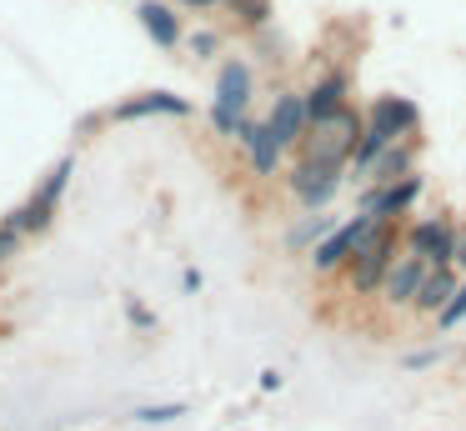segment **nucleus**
I'll return each mask as SVG.
<instances>
[{
    "label": "nucleus",
    "instance_id": "nucleus-1",
    "mask_svg": "<svg viewBox=\"0 0 466 431\" xmlns=\"http://www.w3.org/2000/svg\"><path fill=\"white\" fill-rule=\"evenodd\" d=\"M356 146H361V126H356L351 110H341V116H331V120H321V126L306 130L301 160H326V166H341Z\"/></svg>",
    "mask_w": 466,
    "mask_h": 431
},
{
    "label": "nucleus",
    "instance_id": "nucleus-2",
    "mask_svg": "<svg viewBox=\"0 0 466 431\" xmlns=\"http://www.w3.org/2000/svg\"><path fill=\"white\" fill-rule=\"evenodd\" d=\"M246 100H251V70L241 66V60H226L221 76H216V100H211V120L216 130H226V136H241V110Z\"/></svg>",
    "mask_w": 466,
    "mask_h": 431
},
{
    "label": "nucleus",
    "instance_id": "nucleus-3",
    "mask_svg": "<svg viewBox=\"0 0 466 431\" xmlns=\"http://www.w3.org/2000/svg\"><path fill=\"white\" fill-rule=\"evenodd\" d=\"M66 176H71V160H61V166L41 180V190H35L21 210L5 216V226H11L15 236H21V231H46V226H51V216H56V200H61V190H66Z\"/></svg>",
    "mask_w": 466,
    "mask_h": 431
},
{
    "label": "nucleus",
    "instance_id": "nucleus-4",
    "mask_svg": "<svg viewBox=\"0 0 466 431\" xmlns=\"http://www.w3.org/2000/svg\"><path fill=\"white\" fill-rule=\"evenodd\" d=\"M391 266H396V236H391V226H386L381 236H376L371 246H366L361 256L351 261V286H356V296H371L376 286H386Z\"/></svg>",
    "mask_w": 466,
    "mask_h": 431
},
{
    "label": "nucleus",
    "instance_id": "nucleus-5",
    "mask_svg": "<svg viewBox=\"0 0 466 431\" xmlns=\"http://www.w3.org/2000/svg\"><path fill=\"white\" fill-rule=\"evenodd\" d=\"M411 256H421L431 271H441L446 261H456V231L446 221H416L411 226Z\"/></svg>",
    "mask_w": 466,
    "mask_h": 431
},
{
    "label": "nucleus",
    "instance_id": "nucleus-6",
    "mask_svg": "<svg viewBox=\"0 0 466 431\" xmlns=\"http://www.w3.org/2000/svg\"><path fill=\"white\" fill-rule=\"evenodd\" d=\"M336 186H341V166H326V160H301L291 176L296 200H306V206H326L336 196Z\"/></svg>",
    "mask_w": 466,
    "mask_h": 431
},
{
    "label": "nucleus",
    "instance_id": "nucleus-7",
    "mask_svg": "<svg viewBox=\"0 0 466 431\" xmlns=\"http://www.w3.org/2000/svg\"><path fill=\"white\" fill-rule=\"evenodd\" d=\"M426 276H431V266H426L421 256H396L391 276H386V286H381L386 301H391V306H411V301L421 296Z\"/></svg>",
    "mask_w": 466,
    "mask_h": 431
},
{
    "label": "nucleus",
    "instance_id": "nucleus-8",
    "mask_svg": "<svg viewBox=\"0 0 466 431\" xmlns=\"http://www.w3.org/2000/svg\"><path fill=\"white\" fill-rule=\"evenodd\" d=\"M271 130H276V140H281V150L286 146H296V140H306V130H311V110H306V96H276V106H271Z\"/></svg>",
    "mask_w": 466,
    "mask_h": 431
},
{
    "label": "nucleus",
    "instance_id": "nucleus-9",
    "mask_svg": "<svg viewBox=\"0 0 466 431\" xmlns=\"http://www.w3.org/2000/svg\"><path fill=\"white\" fill-rule=\"evenodd\" d=\"M241 146H246V156H251V166L261 170V176H271L276 160H281V140H276L271 120H246V126H241Z\"/></svg>",
    "mask_w": 466,
    "mask_h": 431
},
{
    "label": "nucleus",
    "instance_id": "nucleus-10",
    "mask_svg": "<svg viewBox=\"0 0 466 431\" xmlns=\"http://www.w3.org/2000/svg\"><path fill=\"white\" fill-rule=\"evenodd\" d=\"M416 196H421V176H406V180H396V186H386V190H371V196H366V210H376L381 221H396Z\"/></svg>",
    "mask_w": 466,
    "mask_h": 431
},
{
    "label": "nucleus",
    "instance_id": "nucleus-11",
    "mask_svg": "<svg viewBox=\"0 0 466 431\" xmlns=\"http://www.w3.org/2000/svg\"><path fill=\"white\" fill-rule=\"evenodd\" d=\"M371 126H381L386 136H406V130H416V106L411 100H401V96H381L371 106Z\"/></svg>",
    "mask_w": 466,
    "mask_h": 431
},
{
    "label": "nucleus",
    "instance_id": "nucleus-12",
    "mask_svg": "<svg viewBox=\"0 0 466 431\" xmlns=\"http://www.w3.org/2000/svg\"><path fill=\"white\" fill-rule=\"evenodd\" d=\"M186 100L181 96H166V90H151V96H136L116 106V120H136V116H186Z\"/></svg>",
    "mask_w": 466,
    "mask_h": 431
},
{
    "label": "nucleus",
    "instance_id": "nucleus-13",
    "mask_svg": "<svg viewBox=\"0 0 466 431\" xmlns=\"http://www.w3.org/2000/svg\"><path fill=\"white\" fill-rule=\"evenodd\" d=\"M306 110H311V126H321V120L341 116V110H346V80H341V76H326L321 86L306 96Z\"/></svg>",
    "mask_w": 466,
    "mask_h": 431
},
{
    "label": "nucleus",
    "instance_id": "nucleus-14",
    "mask_svg": "<svg viewBox=\"0 0 466 431\" xmlns=\"http://www.w3.org/2000/svg\"><path fill=\"white\" fill-rule=\"evenodd\" d=\"M136 15H141V26L151 30V40H156V46H166V50H171L176 40H181V20L171 15V5H156V0H146V5L136 10Z\"/></svg>",
    "mask_w": 466,
    "mask_h": 431
},
{
    "label": "nucleus",
    "instance_id": "nucleus-15",
    "mask_svg": "<svg viewBox=\"0 0 466 431\" xmlns=\"http://www.w3.org/2000/svg\"><path fill=\"white\" fill-rule=\"evenodd\" d=\"M456 291H461V286H456V276L441 266V271H431V276H426V286H421V296H416V306H421V311H436V316H441V311L456 301Z\"/></svg>",
    "mask_w": 466,
    "mask_h": 431
},
{
    "label": "nucleus",
    "instance_id": "nucleus-16",
    "mask_svg": "<svg viewBox=\"0 0 466 431\" xmlns=\"http://www.w3.org/2000/svg\"><path fill=\"white\" fill-rule=\"evenodd\" d=\"M406 166H411V150H406V146H391V150H381V156H376L366 170H371L376 190H386V186H396V176H401ZM401 180H406V176H401Z\"/></svg>",
    "mask_w": 466,
    "mask_h": 431
},
{
    "label": "nucleus",
    "instance_id": "nucleus-17",
    "mask_svg": "<svg viewBox=\"0 0 466 431\" xmlns=\"http://www.w3.org/2000/svg\"><path fill=\"white\" fill-rule=\"evenodd\" d=\"M176 416H186L181 401H176V406H141L136 411V421H146V426H161V421H176Z\"/></svg>",
    "mask_w": 466,
    "mask_h": 431
},
{
    "label": "nucleus",
    "instance_id": "nucleus-18",
    "mask_svg": "<svg viewBox=\"0 0 466 431\" xmlns=\"http://www.w3.org/2000/svg\"><path fill=\"white\" fill-rule=\"evenodd\" d=\"M456 321H466V281H461V291H456V301H451V306H446L441 316H436V326H441V331H451Z\"/></svg>",
    "mask_w": 466,
    "mask_h": 431
},
{
    "label": "nucleus",
    "instance_id": "nucleus-19",
    "mask_svg": "<svg viewBox=\"0 0 466 431\" xmlns=\"http://www.w3.org/2000/svg\"><path fill=\"white\" fill-rule=\"evenodd\" d=\"M15 246H21V236H15V231L5 226V221H0V266H5V261L15 256Z\"/></svg>",
    "mask_w": 466,
    "mask_h": 431
},
{
    "label": "nucleus",
    "instance_id": "nucleus-20",
    "mask_svg": "<svg viewBox=\"0 0 466 431\" xmlns=\"http://www.w3.org/2000/svg\"><path fill=\"white\" fill-rule=\"evenodd\" d=\"M326 231V221H311V226H301V231H291V246H306L311 236H321Z\"/></svg>",
    "mask_w": 466,
    "mask_h": 431
},
{
    "label": "nucleus",
    "instance_id": "nucleus-21",
    "mask_svg": "<svg viewBox=\"0 0 466 431\" xmlns=\"http://www.w3.org/2000/svg\"><path fill=\"white\" fill-rule=\"evenodd\" d=\"M191 46L201 50V56H211V50H216V36H211V30H201V36H191Z\"/></svg>",
    "mask_w": 466,
    "mask_h": 431
},
{
    "label": "nucleus",
    "instance_id": "nucleus-22",
    "mask_svg": "<svg viewBox=\"0 0 466 431\" xmlns=\"http://www.w3.org/2000/svg\"><path fill=\"white\" fill-rule=\"evenodd\" d=\"M456 266L466 271V231H456Z\"/></svg>",
    "mask_w": 466,
    "mask_h": 431
},
{
    "label": "nucleus",
    "instance_id": "nucleus-23",
    "mask_svg": "<svg viewBox=\"0 0 466 431\" xmlns=\"http://www.w3.org/2000/svg\"><path fill=\"white\" fill-rule=\"evenodd\" d=\"M181 5H216V0H181Z\"/></svg>",
    "mask_w": 466,
    "mask_h": 431
}]
</instances>
